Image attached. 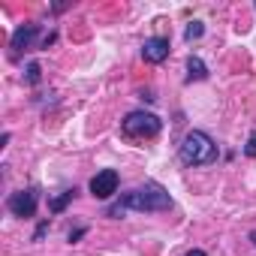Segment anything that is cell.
I'll use <instances>...</instances> for the list:
<instances>
[{
	"mask_svg": "<svg viewBox=\"0 0 256 256\" xmlns=\"http://www.w3.org/2000/svg\"><path fill=\"white\" fill-rule=\"evenodd\" d=\"M169 205H172V196L160 184H145V187L130 190L108 214L112 217H120L124 211H166Z\"/></svg>",
	"mask_w": 256,
	"mask_h": 256,
	"instance_id": "6da1fadb",
	"label": "cell"
},
{
	"mask_svg": "<svg viewBox=\"0 0 256 256\" xmlns=\"http://www.w3.org/2000/svg\"><path fill=\"white\" fill-rule=\"evenodd\" d=\"M181 160H184L187 166H208V163H214V160H217V145H214V139H211L208 133H202V130L187 133L184 142H181Z\"/></svg>",
	"mask_w": 256,
	"mask_h": 256,
	"instance_id": "7a4b0ae2",
	"label": "cell"
},
{
	"mask_svg": "<svg viewBox=\"0 0 256 256\" xmlns=\"http://www.w3.org/2000/svg\"><path fill=\"white\" fill-rule=\"evenodd\" d=\"M160 118L151 112H130L124 118V133L130 139H154L160 133Z\"/></svg>",
	"mask_w": 256,
	"mask_h": 256,
	"instance_id": "3957f363",
	"label": "cell"
},
{
	"mask_svg": "<svg viewBox=\"0 0 256 256\" xmlns=\"http://www.w3.org/2000/svg\"><path fill=\"white\" fill-rule=\"evenodd\" d=\"M90 193L96 199H108L112 193H118V172L114 169H102L90 178Z\"/></svg>",
	"mask_w": 256,
	"mask_h": 256,
	"instance_id": "277c9868",
	"label": "cell"
},
{
	"mask_svg": "<svg viewBox=\"0 0 256 256\" xmlns=\"http://www.w3.org/2000/svg\"><path fill=\"white\" fill-rule=\"evenodd\" d=\"M10 211L16 217H34L36 214V193L34 190H18L10 196Z\"/></svg>",
	"mask_w": 256,
	"mask_h": 256,
	"instance_id": "5b68a950",
	"label": "cell"
},
{
	"mask_svg": "<svg viewBox=\"0 0 256 256\" xmlns=\"http://www.w3.org/2000/svg\"><path fill=\"white\" fill-rule=\"evenodd\" d=\"M142 58H145L148 64H160V60H166V58H169V40H163V36H151V40H145V46H142Z\"/></svg>",
	"mask_w": 256,
	"mask_h": 256,
	"instance_id": "8992f818",
	"label": "cell"
},
{
	"mask_svg": "<svg viewBox=\"0 0 256 256\" xmlns=\"http://www.w3.org/2000/svg\"><path fill=\"white\" fill-rule=\"evenodd\" d=\"M36 34H40V24H22V28L12 34V48H16V52L28 48V46L36 40Z\"/></svg>",
	"mask_w": 256,
	"mask_h": 256,
	"instance_id": "52a82bcc",
	"label": "cell"
},
{
	"mask_svg": "<svg viewBox=\"0 0 256 256\" xmlns=\"http://www.w3.org/2000/svg\"><path fill=\"white\" fill-rule=\"evenodd\" d=\"M187 72H190V76H187L190 82H193V78H196V82L208 78V66H205V64H202L199 58H190V60H187Z\"/></svg>",
	"mask_w": 256,
	"mask_h": 256,
	"instance_id": "ba28073f",
	"label": "cell"
},
{
	"mask_svg": "<svg viewBox=\"0 0 256 256\" xmlns=\"http://www.w3.org/2000/svg\"><path fill=\"white\" fill-rule=\"evenodd\" d=\"M202 34H205V24H202V22H190V24H187V30H184V40H187V42H193V40H199Z\"/></svg>",
	"mask_w": 256,
	"mask_h": 256,
	"instance_id": "9c48e42d",
	"label": "cell"
},
{
	"mask_svg": "<svg viewBox=\"0 0 256 256\" xmlns=\"http://www.w3.org/2000/svg\"><path fill=\"white\" fill-rule=\"evenodd\" d=\"M72 193H76V190H66L64 196H58V199L52 202V211H64V208H66V202L72 199Z\"/></svg>",
	"mask_w": 256,
	"mask_h": 256,
	"instance_id": "30bf717a",
	"label": "cell"
},
{
	"mask_svg": "<svg viewBox=\"0 0 256 256\" xmlns=\"http://www.w3.org/2000/svg\"><path fill=\"white\" fill-rule=\"evenodd\" d=\"M28 82H30V84L40 82V64H30V66H28Z\"/></svg>",
	"mask_w": 256,
	"mask_h": 256,
	"instance_id": "8fae6325",
	"label": "cell"
},
{
	"mask_svg": "<svg viewBox=\"0 0 256 256\" xmlns=\"http://www.w3.org/2000/svg\"><path fill=\"white\" fill-rule=\"evenodd\" d=\"M244 154L247 157H256V133H250V142L244 145Z\"/></svg>",
	"mask_w": 256,
	"mask_h": 256,
	"instance_id": "7c38bea8",
	"label": "cell"
},
{
	"mask_svg": "<svg viewBox=\"0 0 256 256\" xmlns=\"http://www.w3.org/2000/svg\"><path fill=\"white\" fill-rule=\"evenodd\" d=\"M82 235H84V229H76V232H70V241H78Z\"/></svg>",
	"mask_w": 256,
	"mask_h": 256,
	"instance_id": "4fadbf2b",
	"label": "cell"
},
{
	"mask_svg": "<svg viewBox=\"0 0 256 256\" xmlns=\"http://www.w3.org/2000/svg\"><path fill=\"white\" fill-rule=\"evenodd\" d=\"M187 256H205V253H202V250H190Z\"/></svg>",
	"mask_w": 256,
	"mask_h": 256,
	"instance_id": "5bb4252c",
	"label": "cell"
},
{
	"mask_svg": "<svg viewBox=\"0 0 256 256\" xmlns=\"http://www.w3.org/2000/svg\"><path fill=\"white\" fill-rule=\"evenodd\" d=\"M250 238H253V244H256V232H253V235H250Z\"/></svg>",
	"mask_w": 256,
	"mask_h": 256,
	"instance_id": "9a60e30c",
	"label": "cell"
}]
</instances>
